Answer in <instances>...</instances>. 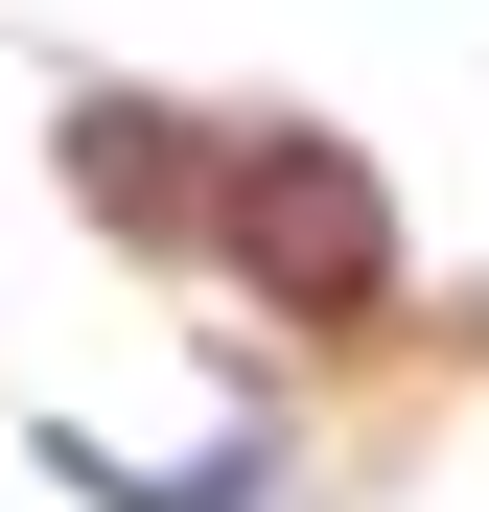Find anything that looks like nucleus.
Listing matches in <instances>:
<instances>
[{
	"mask_svg": "<svg viewBox=\"0 0 489 512\" xmlns=\"http://www.w3.org/2000/svg\"><path fill=\"white\" fill-rule=\"evenodd\" d=\"M70 163H94L117 210H187V140H163V117H70Z\"/></svg>",
	"mask_w": 489,
	"mask_h": 512,
	"instance_id": "2",
	"label": "nucleus"
},
{
	"mask_svg": "<svg viewBox=\"0 0 489 512\" xmlns=\"http://www.w3.org/2000/svg\"><path fill=\"white\" fill-rule=\"evenodd\" d=\"M210 233H233V280L303 303V326H350V303L396 280V187H373L350 140H233V163H210Z\"/></svg>",
	"mask_w": 489,
	"mask_h": 512,
	"instance_id": "1",
	"label": "nucleus"
}]
</instances>
